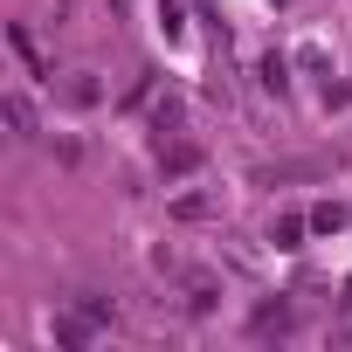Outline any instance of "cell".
I'll list each match as a JSON object with an SVG mask.
<instances>
[{
    "instance_id": "cell-1",
    "label": "cell",
    "mask_w": 352,
    "mask_h": 352,
    "mask_svg": "<svg viewBox=\"0 0 352 352\" xmlns=\"http://www.w3.org/2000/svg\"><path fill=\"white\" fill-rule=\"evenodd\" d=\"M304 228H311L304 214H276V228H270V242H276V249H297V242H304Z\"/></svg>"
},
{
    "instance_id": "cell-2",
    "label": "cell",
    "mask_w": 352,
    "mask_h": 352,
    "mask_svg": "<svg viewBox=\"0 0 352 352\" xmlns=\"http://www.w3.org/2000/svg\"><path fill=\"white\" fill-rule=\"evenodd\" d=\"M311 228H318V235H338V228H345V208H338V201L311 208Z\"/></svg>"
},
{
    "instance_id": "cell-3",
    "label": "cell",
    "mask_w": 352,
    "mask_h": 352,
    "mask_svg": "<svg viewBox=\"0 0 352 352\" xmlns=\"http://www.w3.org/2000/svg\"><path fill=\"white\" fill-rule=\"evenodd\" d=\"M63 97H69L76 111H90V104H97V83H90V76H69V83H63Z\"/></svg>"
},
{
    "instance_id": "cell-4",
    "label": "cell",
    "mask_w": 352,
    "mask_h": 352,
    "mask_svg": "<svg viewBox=\"0 0 352 352\" xmlns=\"http://www.w3.org/2000/svg\"><path fill=\"white\" fill-rule=\"evenodd\" d=\"M8 124H14V131H21V138H35V111H28V104H21V97H8Z\"/></svg>"
},
{
    "instance_id": "cell-5",
    "label": "cell",
    "mask_w": 352,
    "mask_h": 352,
    "mask_svg": "<svg viewBox=\"0 0 352 352\" xmlns=\"http://www.w3.org/2000/svg\"><path fill=\"white\" fill-rule=\"evenodd\" d=\"M194 159H201V152H194V145H173V152H166V173H187V166H194Z\"/></svg>"
},
{
    "instance_id": "cell-6",
    "label": "cell",
    "mask_w": 352,
    "mask_h": 352,
    "mask_svg": "<svg viewBox=\"0 0 352 352\" xmlns=\"http://www.w3.org/2000/svg\"><path fill=\"white\" fill-rule=\"evenodd\" d=\"M283 324H290V311H283V304H276V311H256V331H283Z\"/></svg>"
}]
</instances>
